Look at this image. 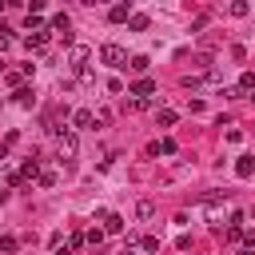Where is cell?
I'll return each instance as SVG.
<instances>
[{"mask_svg": "<svg viewBox=\"0 0 255 255\" xmlns=\"http://www.w3.org/2000/svg\"><path fill=\"white\" fill-rule=\"evenodd\" d=\"M128 64H131V72H147V56H131Z\"/></svg>", "mask_w": 255, "mask_h": 255, "instance_id": "16", "label": "cell"}, {"mask_svg": "<svg viewBox=\"0 0 255 255\" xmlns=\"http://www.w3.org/2000/svg\"><path fill=\"white\" fill-rule=\"evenodd\" d=\"M104 231H108V235H116V231H124V215H116V211H108V215H104Z\"/></svg>", "mask_w": 255, "mask_h": 255, "instance_id": "7", "label": "cell"}, {"mask_svg": "<svg viewBox=\"0 0 255 255\" xmlns=\"http://www.w3.org/2000/svg\"><path fill=\"white\" fill-rule=\"evenodd\" d=\"M251 100H255V96H251Z\"/></svg>", "mask_w": 255, "mask_h": 255, "instance_id": "24", "label": "cell"}, {"mask_svg": "<svg viewBox=\"0 0 255 255\" xmlns=\"http://www.w3.org/2000/svg\"><path fill=\"white\" fill-rule=\"evenodd\" d=\"M16 247H20V239H16V235H0V251H4V255H12Z\"/></svg>", "mask_w": 255, "mask_h": 255, "instance_id": "10", "label": "cell"}, {"mask_svg": "<svg viewBox=\"0 0 255 255\" xmlns=\"http://www.w3.org/2000/svg\"><path fill=\"white\" fill-rule=\"evenodd\" d=\"M147 151H151V155H175V139H159V143H151Z\"/></svg>", "mask_w": 255, "mask_h": 255, "instance_id": "8", "label": "cell"}, {"mask_svg": "<svg viewBox=\"0 0 255 255\" xmlns=\"http://www.w3.org/2000/svg\"><path fill=\"white\" fill-rule=\"evenodd\" d=\"M128 24H131V32H143V28H147V16H131Z\"/></svg>", "mask_w": 255, "mask_h": 255, "instance_id": "17", "label": "cell"}, {"mask_svg": "<svg viewBox=\"0 0 255 255\" xmlns=\"http://www.w3.org/2000/svg\"><path fill=\"white\" fill-rule=\"evenodd\" d=\"M56 151H60V159H64V163H72V159H76V151H80L76 135H72V131H60V135H56Z\"/></svg>", "mask_w": 255, "mask_h": 255, "instance_id": "1", "label": "cell"}, {"mask_svg": "<svg viewBox=\"0 0 255 255\" xmlns=\"http://www.w3.org/2000/svg\"><path fill=\"white\" fill-rule=\"evenodd\" d=\"M131 96L147 104V96H155V84H151V80H135V84H131Z\"/></svg>", "mask_w": 255, "mask_h": 255, "instance_id": "5", "label": "cell"}, {"mask_svg": "<svg viewBox=\"0 0 255 255\" xmlns=\"http://www.w3.org/2000/svg\"><path fill=\"white\" fill-rule=\"evenodd\" d=\"M159 124H163V128H171V124H175V112H167V108H163V112H159Z\"/></svg>", "mask_w": 255, "mask_h": 255, "instance_id": "21", "label": "cell"}, {"mask_svg": "<svg viewBox=\"0 0 255 255\" xmlns=\"http://www.w3.org/2000/svg\"><path fill=\"white\" fill-rule=\"evenodd\" d=\"M151 211H155V207H151V199H139V203H135V215H139V219H147Z\"/></svg>", "mask_w": 255, "mask_h": 255, "instance_id": "15", "label": "cell"}, {"mask_svg": "<svg viewBox=\"0 0 255 255\" xmlns=\"http://www.w3.org/2000/svg\"><path fill=\"white\" fill-rule=\"evenodd\" d=\"M92 120H96V116H92V112H88V108H80V112H76V116H72V124H76V128H88V124H92Z\"/></svg>", "mask_w": 255, "mask_h": 255, "instance_id": "9", "label": "cell"}, {"mask_svg": "<svg viewBox=\"0 0 255 255\" xmlns=\"http://www.w3.org/2000/svg\"><path fill=\"white\" fill-rule=\"evenodd\" d=\"M52 32H60V36H64V44H68V40H72V20H68L64 12H60V16H52Z\"/></svg>", "mask_w": 255, "mask_h": 255, "instance_id": "4", "label": "cell"}, {"mask_svg": "<svg viewBox=\"0 0 255 255\" xmlns=\"http://www.w3.org/2000/svg\"><path fill=\"white\" fill-rule=\"evenodd\" d=\"M16 104H20V108H32V92H28V88H16Z\"/></svg>", "mask_w": 255, "mask_h": 255, "instance_id": "14", "label": "cell"}, {"mask_svg": "<svg viewBox=\"0 0 255 255\" xmlns=\"http://www.w3.org/2000/svg\"><path fill=\"white\" fill-rule=\"evenodd\" d=\"M36 179H40V187H52V183H56V175H52V171H40Z\"/></svg>", "mask_w": 255, "mask_h": 255, "instance_id": "22", "label": "cell"}, {"mask_svg": "<svg viewBox=\"0 0 255 255\" xmlns=\"http://www.w3.org/2000/svg\"><path fill=\"white\" fill-rule=\"evenodd\" d=\"M251 171H255V155H239V163H235V175H239V179H251Z\"/></svg>", "mask_w": 255, "mask_h": 255, "instance_id": "6", "label": "cell"}, {"mask_svg": "<svg viewBox=\"0 0 255 255\" xmlns=\"http://www.w3.org/2000/svg\"><path fill=\"white\" fill-rule=\"evenodd\" d=\"M92 116H96V124H112V112H108V108H100V112H92Z\"/></svg>", "mask_w": 255, "mask_h": 255, "instance_id": "20", "label": "cell"}, {"mask_svg": "<svg viewBox=\"0 0 255 255\" xmlns=\"http://www.w3.org/2000/svg\"><path fill=\"white\" fill-rule=\"evenodd\" d=\"M52 255H72V251H68V247H56V251H52Z\"/></svg>", "mask_w": 255, "mask_h": 255, "instance_id": "23", "label": "cell"}, {"mask_svg": "<svg viewBox=\"0 0 255 255\" xmlns=\"http://www.w3.org/2000/svg\"><path fill=\"white\" fill-rule=\"evenodd\" d=\"M88 56H92L88 48H72V64H76V68H84V64H88Z\"/></svg>", "mask_w": 255, "mask_h": 255, "instance_id": "11", "label": "cell"}, {"mask_svg": "<svg viewBox=\"0 0 255 255\" xmlns=\"http://www.w3.org/2000/svg\"><path fill=\"white\" fill-rule=\"evenodd\" d=\"M247 12H251V8H247L243 0H235V4H231V16H247Z\"/></svg>", "mask_w": 255, "mask_h": 255, "instance_id": "18", "label": "cell"}, {"mask_svg": "<svg viewBox=\"0 0 255 255\" xmlns=\"http://www.w3.org/2000/svg\"><path fill=\"white\" fill-rule=\"evenodd\" d=\"M100 60H104L108 68H124V64H128V52H124L120 44H104V48H100Z\"/></svg>", "mask_w": 255, "mask_h": 255, "instance_id": "2", "label": "cell"}, {"mask_svg": "<svg viewBox=\"0 0 255 255\" xmlns=\"http://www.w3.org/2000/svg\"><path fill=\"white\" fill-rule=\"evenodd\" d=\"M28 28H32V32H48V28H44V20H40V16H28Z\"/></svg>", "mask_w": 255, "mask_h": 255, "instance_id": "19", "label": "cell"}, {"mask_svg": "<svg viewBox=\"0 0 255 255\" xmlns=\"http://www.w3.org/2000/svg\"><path fill=\"white\" fill-rule=\"evenodd\" d=\"M239 92H255V72H243L239 76Z\"/></svg>", "mask_w": 255, "mask_h": 255, "instance_id": "12", "label": "cell"}, {"mask_svg": "<svg viewBox=\"0 0 255 255\" xmlns=\"http://www.w3.org/2000/svg\"><path fill=\"white\" fill-rule=\"evenodd\" d=\"M108 20H112V24L131 20V4H112V8H108Z\"/></svg>", "mask_w": 255, "mask_h": 255, "instance_id": "3", "label": "cell"}, {"mask_svg": "<svg viewBox=\"0 0 255 255\" xmlns=\"http://www.w3.org/2000/svg\"><path fill=\"white\" fill-rule=\"evenodd\" d=\"M44 44H48V36H44V32H32V36H28V48H36V52H40Z\"/></svg>", "mask_w": 255, "mask_h": 255, "instance_id": "13", "label": "cell"}]
</instances>
